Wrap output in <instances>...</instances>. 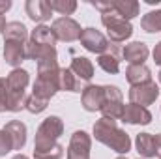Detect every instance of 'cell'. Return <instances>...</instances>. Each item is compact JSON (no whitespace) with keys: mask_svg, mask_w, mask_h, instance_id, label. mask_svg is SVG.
I'll use <instances>...</instances> for the list:
<instances>
[{"mask_svg":"<svg viewBox=\"0 0 161 159\" xmlns=\"http://www.w3.org/2000/svg\"><path fill=\"white\" fill-rule=\"evenodd\" d=\"M25 9H26L28 17L36 23H43V21L51 19V13H53L47 0H28L25 4Z\"/></svg>","mask_w":161,"mask_h":159,"instance_id":"12","label":"cell"},{"mask_svg":"<svg viewBox=\"0 0 161 159\" xmlns=\"http://www.w3.org/2000/svg\"><path fill=\"white\" fill-rule=\"evenodd\" d=\"M8 99H9V88L6 79H0V112L8 111Z\"/></svg>","mask_w":161,"mask_h":159,"instance_id":"29","label":"cell"},{"mask_svg":"<svg viewBox=\"0 0 161 159\" xmlns=\"http://www.w3.org/2000/svg\"><path fill=\"white\" fill-rule=\"evenodd\" d=\"M68 159H90V137L84 131L73 133L68 148Z\"/></svg>","mask_w":161,"mask_h":159,"instance_id":"9","label":"cell"},{"mask_svg":"<svg viewBox=\"0 0 161 159\" xmlns=\"http://www.w3.org/2000/svg\"><path fill=\"white\" fill-rule=\"evenodd\" d=\"M154 144H156V156L161 159V135L154 137Z\"/></svg>","mask_w":161,"mask_h":159,"instance_id":"30","label":"cell"},{"mask_svg":"<svg viewBox=\"0 0 161 159\" xmlns=\"http://www.w3.org/2000/svg\"><path fill=\"white\" fill-rule=\"evenodd\" d=\"M54 43H56V36L53 34V30L49 26H38L32 36L30 41L25 45V51H26V58H34V60H40L43 54L54 51Z\"/></svg>","mask_w":161,"mask_h":159,"instance_id":"2","label":"cell"},{"mask_svg":"<svg viewBox=\"0 0 161 159\" xmlns=\"http://www.w3.org/2000/svg\"><path fill=\"white\" fill-rule=\"evenodd\" d=\"M6 82H8V88H9V92L23 94V92H25V88H26V84H28V73H26L25 69L17 68V69H13V71L8 75Z\"/></svg>","mask_w":161,"mask_h":159,"instance_id":"18","label":"cell"},{"mask_svg":"<svg viewBox=\"0 0 161 159\" xmlns=\"http://www.w3.org/2000/svg\"><path fill=\"white\" fill-rule=\"evenodd\" d=\"M113 11L118 17L129 21V19L139 15V2H135V0H113Z\"/></svg>","mask_w":161,"mask_h":159,"instance_id":"16","label":"cell"},{"mask_svg":"<svg viewBox=\"0 0 161 159\" xmlns=\"http://www.w3.org/2000/svg\"><path fill=\"white\" fill-rule=\"evenodd\" d=\"M6 25H8V23H6V19H4V15L0 13V34L6 30Z\"/></svg>","mask_w":161,"mask_h":159,"instance_id":"33","label":"cell"},{"mask_svg":"<svg viewBox=\"0 0 161 159\" xmlns=\"http://www.w3.org/2000/svg\"><path fill=\"white\" fill-rule=\"evenodd\" d=\"M53 34L56 36V40L62 41H75L80 38V25L77 21H73L71 17H60L53 23Z\"/></svg>","mask_w":161,"mask_h":159,"instance_id":"7","label":"cell"},{"mask_svg":"<svg viewBox=\"0 0 161 159\" xmlns=\"http://www.w3.org/2000/svg\"><path fill=\"white\" fill-rule=\"evenodd\" d=\"M58 88L68 90V92H82L80 88V79H77L69 69H60L58 75Z\"/></svg>","mask_w":161,"mask_h":159,"instance_id":"22","label":"cell"},{"mask_svg":"<svg viewBox=\"0 0 161 159\" xmlns=\"http://www.w3.org/2000/svg\"><path fill=\"white\" fill-rule=\"evenodd\" d=\"M69 71L80 80H90L92 79V75H94V66H92V62L88 60V58H75L73 62H71V68H69Z\"/></svg>","mask_w":161,"mask_h":159,"instance_id":"19","label":"cell"},{"mask_svg":"<svg viewBox=\"0 0 161 159\" xmlns=\"http://www.w3.org/2000/svg\"><path fill=\"white\" fill-rule=\"evenodd\" d=\"M125 77H127L131 86H137V84H142V82H150L152 80L150 69L144 64H133V66H129L127 71H125Z\"/></svg>","mask_w":161,"mask_h":159,"instance_id":"17","label":"cell"},{"mask_svg":"<svg viewBox=\"0 0 161 159\" xmlns=\"http://www.w3.org/2000/svg\"><path fill=\"white\" fill-rule=\"evenodd\" d=\"M137 152L142 157H156V144H154V135L150 133H141L137 135Z\"/></svg>","mask_w":161,"mask_h":159,"instance_id":"21","label":"cell"},{"mask_svg":"<svg viewBox=\"0 0 161 159\" xmlns=\"http://www.w3.org/2000/svg\"><path fill=\"white\" fill-rule=\"evenodd\" d=\"M28 38V30L23 23H8L6 25V30H4V40L6 41H21L25 43Z\"/></svg>","mask_w":161,"mask_h":159,"instance_id":"20","label":"cell"},{"mask_svg":"<svg viewBox=\"0 0 161 159\" xmlns=\"http://www.w3.org/2000/svg\"><path fill=\"white\" fill-rule=\"evenodd\" d=\"M62 146L58 142L45 146V148H34V157L36 159H62Z\"/></svg>","mask_w":161,"mask_h":159,"instance_id":"25","label":"cell"},{"mask_svg":"<svg viewBox=\"0 0 161 159\" xmlns=\"http://www.w3.org/2000/svg\"><path fill=\"white\" fill-rule=\"evenodd\" d=\"M13 159H28V157H25L23 154H19V156H15V157H13Z\"/></svg>","mask_w":161,"mask_h":159,"instance_id":"34","label":"cell"},{"mask_svg":"<svg viewBox=\"0 0 161 159\" xmlns=\"http://www.w3.org/2000/svg\"><path fill=\"white\" fill-rule=\"evenodd\" d=\"M94 135L99 142H103L105 146L113 148L118 154H127L131 150V140H129L127 133L122 131L116 125V120L111 118L97 120L96 125H94Z\"/></svg>","mask_w":161,"mask_h":159,"instance_id":"1","label":"cell"},{"mask_svg":"<svg viewBox=\"0 0 161 159\" xmlns=\"http://www.w3.org/2000/svg\"><path fill=\"white\" fill-rule=\"evenodd\" d=\"M9 8H11V2H9V0H4V2H0V13H2V15H4V13L9 9Z\"/></svg>","mask_w":161,"mask_h":159,"instance_id":"32","label":"cell"},{"mask_svg":"<svg viewBox=\"0 0 161 159\" xmlns=\"http://www.w3.org/2000/svg\"><path fill=\"white\" fill-rule=\"evenodd\" d=\"M80 43H82V47L86 49V51H90V52H97V54H103L107 49H109V41L107 38L99 32V30H96V28H84L82 32H80Z\"/></svg>","mask_w":161,"mask_h":159,"instance_id":"8","label":"cell"},{"mask_svg":"<svg viewBox=\"0 0 161 159\" xmlns=\"http://www.w3.org/2000/svg\"><path fill=\"white\" fill-rule=\"evenodd\" d=\"M103 99H105V96H103V86H94V84H90V86H86V88L82 90V107H84L86 111H90V112L101 111Z\"/></svg>","mask_w":161,"mask_h":159,"instance_id":"10","label":"cell"},{"mask_svg":"<svg viewBox=\"0 0 161 159\" xmlns=\"http://www.w3.org/2000/svg\"><path fill=\"white\" fill-rule=\"evenodd\" d=\"M4 56H6V62H8L9 66H19V64L26 58L25 45H23L21 41H6Z\"/></svg>","mask_w":161,"mask_h":159,"instance_id":"14","label":"cell"},{"mask_svg":"<svg viewBox=\"0 0 161 159\" xmlns=\"http://www.w3.org/2000/svg\"><path fill=\"white\" fill-rule=\"evenodd\" d=\"M118 159H125V157H118Z\"/></svg>","mask_w":161,"mask_h":159,"instance_id":"36","label":"cell"},{"mask_svg":"<svg viewBox=\"0 0 161 159\" xmlns=\"http://www.w3.org/2000/svg\"><path fill=\"white\" fill-rule=\"evenodd\" d=\"M4 131L9 133L15 150H21V148L25 146V142H26V127H25V123H21L19 120H13V122L6 123Z\"/></svg>","mask_w":161,"mask_h":159,"instance_id":"15","label":"cell"},{"mask_svg":"<svg viewBox=\"0 0 161 159\" xmlns=\"http://www.w3.org/2000/svg\"><path fill=\"white\" fill-rule=\"evenodd\" d=\"M103 118H111V120H118L124 114V103H122V92L116 86H103Z\"/></svg>","mask_w":161,"mask_h":159,"instance_id":"5","label":"cell"},{"mask_svg":"<svg viewBox=\"0 0 161 159\" xmlns=\"http://www.w3.org/2000/svg\"><path fill=\"white\" fill-rule=\"evenodd\" d=\"M141 26L142 30L154 34V32H161V9H156V11H150L142 17L141 21Z\"/></svg>","mask_w":161,"mask_h":159,"instance_id":"24","label":"cell"},{"mask_svg":"<svg viewBox=\"0 0 161 159\" xmlns=\"http://www.w3.org/2000/svg\"><path fill=\"white\" fill-rule=\"evenodd\" d=\"M64 131V123L58 116H49L41 122L40 129L36 133V146L34 148H45L56 142V139L62 135Z\"/></svg>","mask_w":161,"mask_h":159,"instance_id":"4","label":"cell"},{"mask_svg":"<svg viewBox=\"0 0 161 159\" xmlns=\"http://www.w3.org/2000/svg\"><path fill=\"white\" fill-rule=\"evenodd\" d=\"M109 47H111V45H109ZM107 51H109V52L99 54L97 64H99V68H101L103 71H107V73H118V71H120V60L116 58V54L111 52V49H107Z\"/></svg>","mask_w":161,"mask_h":159,"instance_id":"23","label":"cell"},{"mask_svg":"<svg viewBox=\"0 0 161 159\" xmlns=\"http://www.w3.org/2000/svg\"><path fill=\"white\" fill-rule=\"evenodd\" d=\"M47 103H49V101L40 99V97H36V96H30V97H28V101H26V109H28L30 112L38 114V112H41V111H45V109H47Z\"/></svg>","mask_w":161,"mask_h":159,"instance_id":"27","label":"cell"},{"mask_svg":"<svg viewBox=\"0 0 161 159\" xmlns=\"http://www.w3.org/2000/svg\"><path fill=\"white\" fill-rule=\"evenodd\" d=\"M148 47L142 43V41H133L129 45H125V49L122 51L124 58L133 66V64H142L146 58H148Z\"/></svg>","mask_w":161,"mask_h":159,"instance_id":"13","label":"cell"},{"mask_svg":"<svg viewBox=\"0 0 161 159\" xmlns=\"http://www.w3.org/2000/svg\"><path fill=\"white\" fill-rule=\"evenodd\" d=\"M9 150H15V148H13V140H11L9 133L2 129V131H0V156H6Z\"/></svg>","mask_w":161,"mask_h":159,"instance_id":"28","label":"cell"},{"mask_svg":"<svg viewBox=\"0 0 161 159\" xmlns=\"http://www.w3.org/2000/svg\"><path fill=\"white\" fill-rule=\"evenodd\" d=\"M101 23H103V26L107 28V34H109L111 41H114V43L125 41L131 34H133L131 23L125 21V19H122V17H118L114 11L103 13V15H101Z\"/></svg>","mask_w":161,"mask_h":159,"instance_id":"3","label":"cell"},{"mask_svg":"<svg viewBox=\"0 0 161 159\" xmlns=\"http://www.w3.org/2000/svg\"><path fill=\"white\" fill-rule=\"evenodd\" d=\"M158 96H159V88L152 80L137 84V86H131V90H129V101L135 103V105H141V107L152 105Z\"/></svg>","mask_w":161,"mask_h":159,"instance_id":"6","label":"cell"},{"mask_svg":"<svg viewBox=\"0 0 161 159\" xmlns=\"http://www.w3.org/2000/svg\"><path fill=\"white\" fill-rule=\"evenodd\" d=\"M122 120L127 122V123H150L152 114L148 112L146 107H141V105H135V103H129V105H124V114Z\"/></svg>","mask_w":161,"mask_h":159,"instance_id":"11","label":"cell"},{"mask_svg":"<svg viewBox=\"0 0 161 159\" xmlns=\"http://www.w3.org/2000/svg\"><path fill=\"white\" fill-rule=\"evenodd\" d=\"M159 82H161V71H159Z\"/></svg>","mask_w":161,"mask_h":159,"instance_id":"35","label":"cell"},{"mask_svg":"<svg viewBox=\"0 0 161 159\" xmlns=\"http://www.w3.org/2000/svg\"><path fill=\"white\" fill-rule=\"evenodd\" d=\"M154 60H156V64H161V41L154 49Z\"/></svg>","mask_w":161,"mask_h":159,"instance_id":"31","label":"cell"},{"mask_svg":"<svg viewBox=\"0 0 161 159\" xmlns=\"http://www.w3.org/2000/svg\"><path fill=\"white\" fill-rule=\"evenodd\" d=\"M53 11H58L62 15H71L77 9V2L75 0H47Z\"/></svg>","mask_w":161,"mask_h":159,"instance_id":"26","label":"cell"}]
</instances>
